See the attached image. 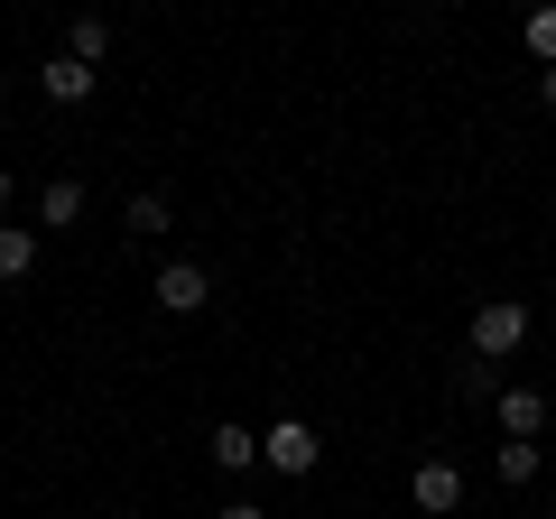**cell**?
Wrapping results in <instances>:
<instances>
[{"mask_svg":"<svg viewBox=\"0 0 556 519\" xmlns=\"http://www.w3.org/2000/svg\"><path fill=\"white\" fill-rule=\"evenodd\" d=\"M519 343H529V306L519 298H482L473 306V353L501 362V353H519Z\"/></svg>","mask_w":556,"mask_h":519,"instance_id":"6da1fadb","label":"cell"},{"mask_svg":"<svg viewBox=\"0 0 556 519\" xmlns=\"http://www.w3.org/2000/svg\"><path fill=\"white\" fill-rule=\"evenodd\" d=\"M316 455H325V445H316V427H306V418H278L269 436H260V464H278L288 482H306V473H316Z\"/></svg>","mask_w":556,"mask_h":519,"instance_id":"7a4b0ae2","label":"cell"},{"mask_svg":"<svg viewBox=\"0 0 556 519\" xmlns=\"http://www.w3.org/2000/svg\"><path fill=\"white\" fill-rule=\"evenodd\" d=\"M408 501H417L427 519H455V510H464V473H455L445 455H427V464L408 473Z\"/></svg>","mask_w":556,"mask_h":519,"instance_id":"3957f363","label":"cell"},{"mask_svg":"<svg viewBox=\"0 0 556 519\" xmlns=\"http://www.w3.org/2000/svg\"><path fill=\"white\" fill-rule=\"evenodd\" d=\"M149 298H159L167 316H195V306L214 298V279H204L195 260H167V269H159V288H149Z\"/></svg>","mask_w":556,"mask_h":519,"instance_id":"277c9868","label":"cell"},{"mask_svg":"<svg viewBox=\"0 0 556 519\" xmlns=\"http://www.w3.org/2000/svg\"><path fill=\"white\" fill-rule=\"evenodd\" d=\"M38 84H47V102H65V112H75V102H93V65H75V56H47Z\"/></svg>","mask_w":556,"mask_h":519,"instance_id":"5b68a950","label":"cell"},{"mask_svg":"<svg viewBox=\"0 0 556 519\" xmlns=\"http://www.w3.org/2000/svg\"><path fill=\"white\" fill-rule=\"evenodd\" d=\"M38 269V232L28 223H0V279H28Z\"/></svg>","mask_w":556,"mask_h":519,"instance_id":"8992f818","label":"cell"},{"mask_svg":"<svg viewBox=\"0 0 556 519\" xmlns=\"http://www.w3.org/2000/svg\"><path fill=\"white\" fill-rule=\"evenodd\" d=\"M501 427H510V436H538V427H547V400H538V390H501Z\"/></svg>","mask_w":556,"mask_h":519,"instance_id":"52a82bcc","label":"cell"},{"mask_svg":"<svg viewBox=\"0 0 556 519\" xmlns=\"http://www.w3.org/2000/svg\"><path fill=\"white\" fill-rule=\"evenodd\" d=\"M214 464H223V473H251V464H260V436H251V427H214Z\"/></svg>","mask_w":556,"mask_h":519,"instance_id":"ba28073f","label":"cell"},{"mask_svg":"<svg viewBox=\"0 0 556 519\" xmlns=\"http://www.w3.org/2000/svg\"><path fill=\"white\" fill-rule=\"evenodd\" d=\"M65 56H75V65H102V56H112V28H102V20H75V28H65Z\"/></svg>","mask_w":556,"mask_h":519,"instance_id":"9c48e42d","label":"cell"},{"mask_svg":"<svg viewBox=\"0 0 556 519\" xmlns=\"http://www.w3.org/2000/svg\"><path fill=\"white\" fill-rule=\"evenodd\" d=\"M75 214H84V186H75V177H56V186L38 195V223H75Z\"/></svg>","mask_w":556,"mask_h":519,"instance_id":"30bf717a","label":"cell"},{"mask_svg":"<svg viewBox=\"0 0 556 519\" xmlns=\"http://www.w3.org/2000/svg\"><path fill=\"white\" fill-rule=\"evenodd\" d=\"M492 464H501V482H538V445H529V436H510Z\"/></svg>","mask_w":556,"mask_h":519,"instance_id":"8fae6325","label":"cell"},{"mask_svg":"<svg viewBox=\"0 0 556 519\" xmlns=\"http://www.w3.org/2000/svg\"><path fill=\"white\" fill-rule=\"evenodd\" d=\"M519 38H529L538 65H556V10H529V28H519Z\"/></svg>","mask_w":556,"mask_h":519,"instance_id":"7c38bea8","label":"cell"},{"mask_svg":"<svg viewBox=\"0 0 556 519\" xmlns=\"http://www.w3.org/2000/svg\"><path fill=\"white\" fill-rule=\"evenodd\" d=\"M130 232H167V195H130Z\"/></svg>","mask_w":556,"mask_h":519,"instance_id":"4fadbf2b","label":"cell"},{"mask_svg":"<svg viewBox=\"0 0 556 519\" xmlns=\"http://www.w3.org/2000/svg\"><path fill=\"white\" fill-rule=\"evenodd\" d=\"M214 519H269V510H251V501H223V510Z\"/></svg>","mask_w":556,"mask_h":519,"instance_id":"5bb4252c","label":"cell"},{"mask_svg":"<svg viewBox=\"0 0 556 519\" xmlns=\"http://www.w3.org/2000/svg\"><path fill=\"white\" fill-rule=\"evenodd\" d=\"M538 93H547V112H556V65H547V75H538Z\"/></svg>","mask_w":556,"mask_h":519,"instance_id":"9a60e30c","label":"cell"},{"mask_svg":"<svg viewBox=\"0 0 556 519\" xmlns=\"http://www.w3.org/2000/svg\"><path fill=\"white\" fill-rule=\"evenodd\" d=\"M0 204H10V167H0Z\"/></svg>","mask_w":556,"mask_h":519,"instance_id":"2e32d148","label":"cell"}]
</instances>
